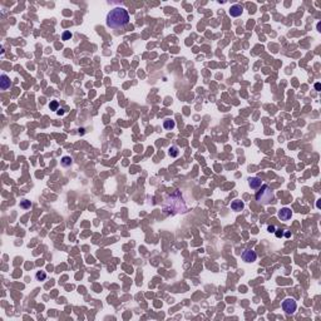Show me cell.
<instances>
[{
	"label": "cell",
	"mask_w": 321,
	"mask_h": 321,
	"mask_svg": "<svg viewBox=\"0 0 321 321\" xmlns=\"http://www.w3.org/2000/svg\"><path fill=\"white\" fill-rule=\"evenodd\" d=\"M129 23V14L124 8H114L107 14V25L114 30H123Z\"/></svg>",
	"instance_id": "obj_1"
},
{
	"label": "cell",
	"mask_w": 321,
	"mask_h": 321,
	"mask_svg": "<svg viewBox=\"0 0 321 321\" xmlns=\"http://www.w3.org/2000/svg\"><path fill=\"white\" fill-rule=\"evenodd\" d=\"M187 207L182 194L179 191H175L173 193L167 194L166 200L163 203V212L168 215H176V213H183L186 212Z\"/></svg>",
	"instance_id": "obj_2"
},
{
	"label": "cell",
	"mask_w": 321,
	"mask_h": 321,
	"mask_svg": "<svg viewBox=\"0 0 321 321\" xmlns=\"http://www.w3.org/2000/svg\"><path fill=\"white\" fill-rule=\"evenodd\" d=\"M255 197H256V201L261 204H268L275 200V194L268 185H262Z\"/></svg>",
	"instance_id": "obj_3"
},
{
	"label": "cell",
	"mask_w": 321,
	"mask_h": 321,
	"mask_svg": "<svg viewBox=\"0 0 321 321\" xmlns=\"http://www.w3.org/2000/svg\"><path fill=\"white\" fill-rule=\"evenodd\" d=\"M282 309H284V311L286 312V315H292V314H295L296 309H297V303H296L295 299H292V297H287V299H285L284 302H282Z\"/></svg>",
	"instance_id": "obj_4"
},
{
	"label": "cell",
	"mask_w": 321,
	"mask_h": 321,
	"mask_svg": "<svg viewBox=\"0 0 321 321\" xmlns=\"http://www.w3.org/2000/svg\"><path fill=\"white\" fill-rule=\"evenodd\" d=\"M241 257H242V260H243L245 262H249V263H250V262H255V261H256L257 255H256V252H255L253 250L247 249V250H245V251L242 252Z\"/></svg>",
	"instance_id": "obj_5"
},
{
	"label": "cell",
	"mask_w": 321,
	"mask_h": 321,
	"mask_svg": "<svg viewBox=\"0 0 321 321\" xmlns=\"http://www.w3.org/2000/svg\"><path fill=\"white\" fill-rule=\"evenodd\" d=\"M291 217H292V212H291L290 208L284 207V208H281L278 211V218L281 221H289Z\"/></svg>",
	"instance_id": "obj_6"
},
{
	"label": "cell",
	"mask_w": 321,
	"mask_h": 321,
	"mask_svg": "<svg viewBox=\"0 0 321 321\" xmlns=\"http://www.w3.org/2000/svg\"><path fill=\"white\" fill-rule=\"evenodd\" d=\"M242 13H243V6L240 5V4H235V5L231 6V9H230V15L235 16V18L240 16Z\"/></svg>",
	"instance_id": "obj_7"
},
{
	"label": "cell",
	"mask_w": 321,
	"mask_h": 321,
	"mask_svg": "<svg viewBox=\"0 0 321 321\" xmlns=\"http://www.w3.org/2000/svg\"><path fill=\"white\" fill-rule=\"evenodd\" d=\"M249 186L252 188V190H258V188L262 186V181L258 177H250L249 178Z\"/></svg>",
	"instance_id": "obj_8"
},
{
	"label": "cell",
	"mask_w": 321,
	"mask_h": 321,
	"mask_svg": "<svg viewBox=\"0 0 321 321\" xmlns=\"http://www.w3.org/2000/svg\"><path fill=\"white\" fill-rule=\"evenodd\" d=\"M9 87H10V78L6 74H2V77H0V88H2V90H6Z\"/></svg>",
	"instance_id": "obj_9"
},
{
	"label": "cell",
	"mask_w": 321,
	"mask_h": 321,
	"mask_svg": "<svg viewBox=\"0 0 321 321\" xmlns=\"http://www.w3.org/2000/svg\"><path fill=\"white\" fill-rule=\"evenodd\" d=\"M176 127V122L173 119H171V118H167L166 120L163 122V128L166 129V130H172Z\"/></svg>",
	"instance_id": "obj_10"
},
{
	"label": "cell",
	"mask_w": 321,
	"mask_h": 321,
	"mask_svg": "<svg viewBox=\"0 0 321 321\" xmlns=\"http://www.w3.org/2000/svg\"><path fill=\"white\" fill-rule=\"evenodd\" d=\"M231 208H232L233 211H236V212L242 211V210L245 208V203H243L242 201H232V203H231Z\"/></svg>",
	"instance_id": "obj_11"
},
{
	"label": "cell",
	"mask_w": 321,
	"mask_h": 321,
	"mask_svg": "<svg viewBox=\"0 0 321 321\" xmlns=\"http://www.w3.org/2000/svg\"><path fill=\"white\" fill-rule=\"evenodd\" d=\"M72 163H73V159H72V157H69V156H64L62 158V166L63 167H70Z\"/></svg>",
	"instance_id": "obj_12"
},
{
	"label": "cell",
	"mask_w": 321,
	"mask_h": 321,
	"mask_svg": "<svg viewBox=\"0 0 321 321\" xmlns=\"http://www.w3.org/2000/svg\"><path fill=\"white\" fill-rule=\"evenodd\" d=\"M168 154L171 156V157H178V154H179L178 147H176V146H172V147L169 148V151H168Z\"/></svg>",
	"instance_id": "obj_13"
},
{
	"label": "cell",
	"mask_w": 321,
	"mask_h": 321,
	"mask_svg": "<svg viewBox=\"0 0 321 321\" xmlns=\"http://www.w3.org/2000/svg\"><path fill=\"white\" fill-rule=\"evenodd\" d=\"M35 278L38 280V281H45V278H47L45 271H38V272L35 274Z\"/></svg>",
	"instance_id": "obj_14"
},
{
	"label": "cell",
	"mask_w": 321,
	"mask_h": 321,
	"mask_svg": "<svg viewBox=\"0 0 321 321\" xmlns=\"http://www.w3.org/2000/svg\"><path fill=\"white\" fill-rule=\"evenodd\" d=\"M72 37H73L72 33H70L69 30H65V31L63 33V35H62V39H63V40H69V39H72Z\"/></svg>",
	"instance_id": "obj_15"
},
{
	"label": "cell",
	"mask_w": 321,
	"mask_h": 321,
	"mask_svg": "<svg viewBox=\"0 0 321 321\" xmlns=\"http://www.w3.org/2000/svg\"><path fill=\"white\" fill-rule=\"evenodd\" d=\"M20 207L21 208H30L31 207V203H30V201H27V200H24L21 203H20Z\"/></svg>",
	"instance_id": "obj_16"
},
{
	"label": "cell",
	"mask_w": 321,
	"mask_h": 321,
	"mask_svg": "<svg viewBox=\"0 0 321 321\" xmlns=\"http://www.w3.org/2000/svg\"><path fill=\"white\" fill-rule=\"evenodd\" d=\"M58 105H59L58 102L54 101V102L50 103V105H49V107H50V109H52V111H58Z\"/></svg>",
	"instance_id": "obj_17"
},
{
	"label": "cell",
	"mask_w": 321,
	"mask_h": 321,
	"mask_svg": "<svg viewBox=\"0 0 321 321\" xmlns=\"http://www.w3.org/2000/svg\"><path fill=\"white\" fill-rule=\"evenodd\" d=\"M274 233L276 235V237L280 238V237H282V236H284V230H276V231H275Z\"/></svg>",
	"instance_id": "obj_18"
},
{
	"label": "cell",
	"mask_w": 321,
	"mask_h": 321,
	"mask_svg": "<svg viewBox=\"0 0 321 321\" xmlns=\"http://www.w3.org/2000/svg\"><path fill=\"white\" fill-rule=\"evenodd\" d=\"M267 231H268V232H271V233H274V232L276 231V228H275V226H272V225H271V226H268V227H267Z\"/></svg>",
	"instance_id": "obj_19"
},
{
	"label": "cell",
	"mask_w": 321,
	"mask_h": 321,
	"mask_svg": "<svg viewBox=\"0 0 321 321\" xmlns=\"http://www.w3.org/2000/svg\"><path fill=\"white\" fill-rule=\"evenodd\" d=\"M56 113H58L59 116H63V114H64V109H62V108H60V109H58V111H56Z\"/></svg>",
	"instance_id": "obj_20"
},
{
	"label": "cell",
	"mask_w": 321,
	"mask_h": 321,
	"mask_svg": "<svg viewBox=\"0 0 321 321\" xmlns=\"http://www.w3.org/2000/svg\"><path fill=\"white\" fill-rule=\"evenodd\" d=\"M315 88H316V90H320V84L316 83V84H315Z\"/></svg>",
	"instance_id": "obj_21"
},
{
	"label": "cell",
	"mask_w": 321,
	"mask_h": 321,
	"mask_svg": "<svg viewBox=\"0 0 321 321\" xmlns=\"http://www.w3.org/2000/svg\"><path fill=\"white\" fill-rule=\"evenodd\" d=\"M285 236L286 237H290V232H285Z\"/></svg>",
	"instance_id": "obj_22"
}]
</instances>
